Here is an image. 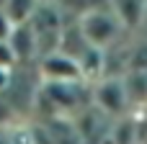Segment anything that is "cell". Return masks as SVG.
<instances>
[{
    "label": "cell",
    "mask_w": 147,
    "mask_h": 144,
    "mask_svg": "<svg viewBox=\"0 0 147 144\" xmlns=\"http://www.w3.org/2000/svg\"><path fill=\"white\" fill-rule=\"evenodd\" d=\"M5 3H8V0H0V10H3V8H5Z\"/></svg>",
    "instance_id": "30bf717a"
},
{
    "label": "cell",
    "mask_w": 147,
    "mask_h": 144,
    "mask_svg": "<svg viewBox=\"0 0 147 144\" xmlns=\"http://www.w3.org/2000/svg\"><path fill=\"white\" fill-rule=\"evenodd\" d=\"M80 28L88 39V44L93 46H101V49H109L119 41L124 26L121 21L116 18V13L111 8H88L83 15H80Z\"/></svg>",
    "instance_id": "6da1fadb"
},
{
    "label": "cell",
    "mask_w": 147,
    "mask_h": 144,
    "mask_svg": "<svg viewBox=\"0 0 147 144\" xmlns=\"http://www.w3.org/2000/svg\"><path fill=\"white\" fill-rule=\"evenodd\" d=\"M39 5H41V0H8L5 8H3V13L18 26V23H28Z\"/></svg>",
    "instance_id": "8992f818"
},
{
    "label": "cell",
    "mask_w": 147,
    "mask_h": 144,
    "mask_svg": "<svg viewBox=\"0 0 147 144\" xmlns=\"http://www.w3.org/2000/svg\"><path fill=\"white\" fill-rule=\"evenodd\" d=\"M39 75L44 82L52 85H65V82H85L80 64L75 57L65 54V52H49L44 57H39Z\"/></svg>",
    "instance_id": "7a4b0ae2"
},
{
    "label": "cell",
    "mask_w": 147,
    "mask_h": 144,
    "mask_svg": "<svg viewBox=\"0 0 147 144\" xmlns=\"http://www.w3.org/2000/svg\"><path fill=\"white\" fill-rule=\"evenodd\" d=\"M16 59H18V67L31 62L34 57H39V41H36V31L31 28V23H18L8 39Z\"/></svg>",
    "instance_id": "277c9868"
},
{
    "label": "cell",
    "mask_w": 147,
    "mask_h": 144,
    "mask_svg": "<svg viewBox=\"0 0 147 144\" xmlns=\"http://www.w3.org/2000/svg\"><path fill=\"white\" fill-rule=\"evenodd\" d=\"M111 10L116 13L124 28H137L145 21L147 0H111Z\"/></svg>",
    "instance_id": "5b68a950"
},
{
    "label": "cell",
    "mask_w": 147,
    "mask_h": 144,
    "mask_svg": "<svg viewBox=\"0 0 147 144\" xmlns=\"http://www.w3.org/2000/svg\"><path fill=\"white\" fill-rule=\"evenodd\" d=\"M10 82H13V70H5V67H0V95H5V93H8Z\"/></svg>",
    "instance_id": "9c48e42d"
},
{
    "label": "cell",
    "mask_w": 147,
    "mask_h": 144,
    "mask_svg": "<svg viewBox=\"0 0 147 144\" xmlns=\"http://www.w3.org/2000/svg\"><path fill=\"white\" fill-rule=\"evenodd\" d=\"M0 67H5V70H16L18 67V59H16V54H13L8 41H0Z\"/></svg>",
    "instance_id": "52a82bcc"
},
{
    "label": "cell",
    "mask_w": 147,
    "mask_h": 144,
    "mask_svg": "<svg viewBox=\"0 0 147 144\" xmlns=\"http://www.w3.org/2000/svg\"><path fill=\"white\" fill-rule=\"evenodd\" d=\"M93 103L101 113L106 116H127L129 98H127V88H124V77H103L96 82L93 88Z\"/></svg>",
    "instance_id": "3957f363"
},
{
    "label": "cell",
    "mask_w": 147,
    "mask_h": 144,
    "mask_svg": "<svg viewBox=\"0 0 147 144\" xmlns=\"http://www.w3.org/2000/svg\"><path fill=\"white\" fill-rule=\"evenodd\" d=\"M13 28H16V23L0 10V41H8L10 39V33H13Z\"/></svg>",
    "instance_id": "ba28073f"
}]
</instances>
